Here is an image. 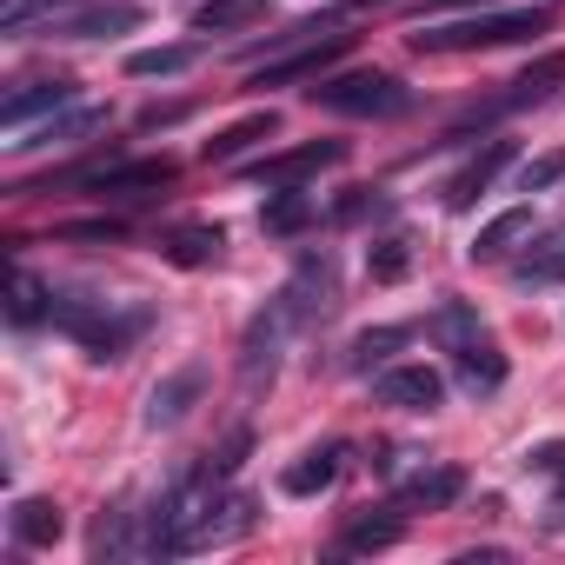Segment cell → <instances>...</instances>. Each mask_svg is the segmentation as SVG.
<instances>
[{"instance_id": "6da1fadb", "label": "cell", "mask_w": 565, "mask_h": 565, "mask_svg": "<svg viewBox=\"0 0 565 565\" xmlns=\"http://www.w3.org/2000/svg\"><path fill=\"white\" fill-rule=\"evenodd\" d=\"M552 28V8L545 0H532V8H472V14H459V21H433V28H419L413 34V54H472V47H512V41H539Z\"/></svg>"}, {"instance_id": "7a4b0ae2", "label": "cell", "mask_w": 565, "mask_h": 565, "mask_svg": "<svg viewBox=\"0 0 565 565\" xmlns=\"http://www.w3.org/2000/svg\"><path fill=\"white\" fill-rule=\"evenodd\" d=\"M47 320L67 340H81L94 360H120L147 333V307H120V300H100V294H54Z\"/></svg>"}, {"instance_id": "3957f363", "label": "cell", "mask_w": 565, "mask_h": 565, "mask_svg": "<svg viewBox=\"0 0 565 565\" xmlns=\"http://www.w3.org/2000/svg\"><path fill=\"white\" fill-rule=\"evenodd\" d=\"M313 107H327V114H340V120H399V114L413 107V94H406L393 74L360 67V74H327V81L313 87Z\"/></svg>"}, {"instance_id": "277c9868", "label": "cell", "mask_w": 565, "mask_h": 565, "mask_svg": "<svg viewBox=\"0 0 565 565\" xmlns=\"http://www.w3.org/2000/svg\"><path fill=\"white\" fill-rule=\"evenodd\" d=\"M67 186H100L107 200H147V193L173 186V160H107V167L67 173Z\"/></svg>"}, {"instance_id": "5b68a950", "label": "cell", "mask_w": 565, "mask_h": 565, "mask_svg": "<svg viewBox=\"0 0 565 565\" xmlns=\"http://www.w3.org/2000/svg\"><path fill=\"white\" fill-rule=\"evenodd\" d=\"M340 160H347V140H307V147H287V153L253 160L246 180H253V186H300V180H313V173H327V167H340Z\"/></svg>"}, {"instance_id": "8992f818", "label": "cell", "mask_w": 565, "mask_h": 565, "mask_svg": "<svg viewBox=\"0 0 565 565\" xmlns=\"http://www.w3.org/2000/svg\"><path fill=\"white\" fill-rule=\"evenodd\" d=\"M353 47V34H333V41H313V47H294V54H279V61H259L246 67L253 87H294V81H327V67Z\"/></svg>"}, {"instance_id": "52a82bcc", "label": "cell", "mask_w": 565, "mask_h": 565, "mask_svg": "<svg viewBox=\"0 0 565 565\" xmlns=\"http://www.w3.org/2000/svg\"><path fill=\"white\" fill-rule=\"evenodd\" d=\"M100 127H107V107H74V100H67V107L47 114L34 134H14L8 147H14V153H34V147H74V140H87V134H100Z\"/></svg>"}, {"instance_id": "ba28073f", "label": "cell", "mask_w": 565, "mask_h": 565, "mask_svg": "<svg viewBox=\"0 0 565 565\" xmlns=\"http://www.w3.org/2000/svg\"><path fill=\"white\" fill-rule=\"evenodd\" d=\"M373 393H380V406H399V413H433V406L446 399V380H439L433 366H386Z\"/></svg>"}, {"instance_id": "9c48e42d", "label": "cell", "mask_w": 565, "mask_h": 565, "mask_svg": "<svg viewBox=\"0 0 565 565\" xmlns=\"http://www.w3.org/2000/svg\"><path fill=\"white\" fill-rule=\"evenodd\" d=\"M67 100H74V81H28V87H14L8 100H0V127H8V134H28L34 114H61Z\"/></svg>"}, {"instance_id": "30bf717a", "label": "cell", "mask_w": 565, "mask_h": 565, "mask_svg": "<svg viewBox=\"0 0 565 565\" xmlns=\"http://www.w3.org/2000/svg\"><path fill=\"white\" fill-rule=\"evenodd\" d=\"M140 28V8H127V0H114V8H81V14H54L41 34L54 41H94V34H127Z\"/></svg>"}, {"instance_id": "8fae6325", "label": "cell", "mask_w": 565, "mask_h": 565, "mask_svg": "<svg viewBox=\"0 0 565 565\" xmlns=\"http://www.w3.org/2000/svg\"><path fill=\"white\" fill-rule=\"evenodd\" d=\"M499 167H512V140H486V147H479L452 180H446V206H472V200L499 180Z\"/></svg>"}, {"instance_id": "7c38bea8", "label": "cell", "mask_w": 565, "mask_h": 565, "mask_svg": "<svg viewBox=\"0 0 565 565\" xmlns=\"http://www.w3.org/2000/svg\"><path fill=\"white\" fill-rule=\"evenodd\" d=\"M279 134V114L273 107H259V114H246V120H233L226 134H213L206 140V167H233L246 147H259V140H273Z\"/></svg>"}, {"instance_id": "4fadbf2b", "label": "cell", "mask_w": 565, "mask_h": 565, "mask_svg": "<svg viewBox=\"0 0 565 565\" xmlns=\"http://www.w3.org/2000/svg\"><path fill=\"white\" fill-rule=\"evenodd\" d=\"M525 239H532V206H505L499 220H486V226H479V239H472L466 253H472L479 266H492V259H505V253H512V246H525Z\"/></svg>"}, {"instance_id": "5bb4252c", "label": "cell", "mask_w": 565, "mask_h": 565, "mask_svg": "<svg viewBox=\"0 0 565 565\" xmlns=\"http://www.w3.org/2000/svg\"><path fill=\"white\" fill-rule=\"evenodd\" d=\"M459 492H466V472L459 466H419V472L399 479V505H426V512L452 505Z\"/></svg>"}, {"instance_id": "9a60e30c", "label": "cell", "mask_w": 565, "mask_h": 565, "mask_svg": "<svg viewBox=\"0 0 565 565\" xmlns=\"http://www.w3.org/2000/svg\"><path fill=\"white\" fill-rule=\"evenodd\" d=\"M426 333H433V340L459 360L466 347H479V340H486V320H479L466 300H439V307H433V320H426Z\"/></svg>"}, {"instance_id": "2e32d148", "label": "cell", "mask_w": 565, "mask_h": 565, "mask_svg": "<svg viewBox=\"0 0 565 565\" xmlns=\"http://www.w3.org/2000/svg\"><path fill=\"white\" fill-rule=\"evenodd\" d=\"M200 386H206V373H200V366H180L173 380H160V386H153V399H147V426H180V419H186V406L200 399Z\"/></svg>"}, {"instance_id": "e0dca14e", "label": "cell", "mask_w": 565, "mask_h": 565, "mask_svg": "<svg viewBox=\"0 0 565 565\" xmlns=\"http://www.w3.org/2000/svg\"><path fill=\"white\" fill-rule=\"evenodd\" d=\"M8 525H14V545H28V552H47V545H61V532H67V519H61L54 499H21Z\"/></svg>"}, {"instance_id": "ac0fdd59", "label": "cell", "mask_w": 565, "mask_h": 565, "mask_svg": "<svg viewBox=\"0 0 565 565\" xmlns=\"http://www.w3.org/2000/svg\"><path fill=\"white\" fill-rule=\"evenodd\" d=\"M333 479H340V446H313V452H300L287 472H279V492L313 499V492H327Z\"/></svg>"}, {"instance_id": "d6986e66", "label": "cell", "mask_w": 565, "mask_h": 565, "mask_svg": "<svg viewBox=\"0 0 565 565\" xmlns=\"http://www.w3.org/2000/svg\"><path fill=\"white\" fill-rule=\"evenodd\" d=\"M253 532V499L246 492H226L220 505H213V519L200 525V539H193V552H213V545H233V539H246Z\"/></svg>"}, {"instance_id": "ffe728a7", "label": "cell", "mask_w": 565, "mask_h": 565, "mask_svg": "<svg viewBox=\"0 0 565 565\" xmlns=\"http://www.w3.org/2000/svg\"><path fill=\"white\" fill-rule=\"evenodd\" d=\"M406 539V519L399 512H353L347 532H340V552H386Z\"/></svg>"}, {"instance_id": "44dd1931", "label": "cell", "mask_w": 565, "mask_h": 565, "mask_svg": "<svg viewBox=\"0 0 565 565\" xmlns=\"http://www.w3.org/2000/svg\"><path fill=\"white\" fill-rule=\"evenodd\" d=\"M266 0H200L193 8V34H233V28H259Z\"/></svg>"}, {"instance_id": "7402d4cb", "label": "cell", "mask_w": 565, "mask_h": 565, "mask_svg": "<svg viewBox=\"0 0 565 565\" xmlns=\"http://www.w3.org/2000/svg\"><path fill=\"white\" fill-rule=\"evenodd\" d=\"M220 246H226L220 226H173V233H160V253L173 266H206V259H220Z\"/></svg>"}, {"instance_id": "603a6c76", "label": "cell", "mask_w": 565, "mask_h": 565, "mask_svg": "<svg viewBox=\"0 0 565 565\" xmlns=\"http://www.w3.org/2000/svg\"><path fill=\"white\" fill-rule=\"evenodd\" d=\"M259 226H266L273 239H294V233H307V226H313V200H307V193H294V186H273V200H266Z\"/></svg>"}, {"instance_id": "cb8c5ba5", "label": "cell", "mask_w": 565, "mask_h": 565, "mask_svg": "<svg viewBox=\"0 0 565 565\" xmlns=\"http://www.w3.org/2000/svg\"><path fill=\"white\" fill-rule=\"evenodd\" d=\"M459 386L479 399V393H499L505 386V353L492 347V340H479V347H466L459 353Z\"/></svg>"}, {"instance_id": "d4e9b609", "label": "cell", "mask_w": 565, "mask_h": 565, "mask_svg": "<svg viewBox=\"0 0 565 565\" xmlns=\"http://www.w3.org/2000/svg\"><path fill=\"white\" fill-rule=\"evenodd\" d=\"M558 81H565V54H545V61H539V67H525V74L512 81V94H505V100H492L486 114H505V107H532V100H545Z\"/></svg>"}, {"instance_id": "484cf974", "label": "cell", "mask_w": 565, "mask_h": 565, "mask_svg": "<svg viewBox=\"0 0 565 565\" xmlns=\"http://www.w3.org/2000/svg\"><path fill=\"white\" fill-rule=\"evenodd\" d=\"M512 273H519V287H552V279H565V226H558V233H545V239H539Z\"/></svg>"}, {"instance_id": "4316f807", "label": "cell", "mask_w": 565, "mask_h": 565, "mask_svg": "<svg viewBox=\"0 0 565 565\" xmlns=\"http://www.w3.org/2000/svg\"><path fill=\"white\" fill-rule=\"evenodd\" d=\"M47 307H54V287H41L28 266H14V279H8V320L14 327H34Z\"/></svg>"}, {"instance_id": "83f0119b", "label": "cell", "mask_w": 565, "mask_h": 565, "mask_svg": "<svg viewBox=\"0 0 565 565\" xmlns=\"http://www.w3.org/2000/svg\"><path fill=\"white\" fill-rule=\"evenodd\" d=\"M193 61H200V47H140V54H127V74L160 81V74H186Z\"/></svg>"}, {"instance_id": "f1b7e54d", "label": "cell", "mask_w": 565, "mask_h": 565, "mask_svg": "<svg viewBox=\"0 0 565 565\" xmlns=\"http://www.w3.org/2000/svg\"><path fill=\"white\" fill-rule=\"evenodd\" d=\"M54 14H67V0H0V28H8V34H34Z\"/></svg>"}, {"instance_id": "f546056e", "label": "cell", "mask_w": 565, "mask_h": 565, "mask_svg": "<svg viewBox=\"0 0 565 565\" xmlns=\"http://www.w3.org/2000/svg\"><path fill=\"white\" fill-rule=\"evenodd\" d=\"M366 273L380 279V287H399V279L413 273V246H406V239H373V253H366Z\"/></svg>"}, {"instance_id": "4dcf8cb0", "label": "cell", "mask_w": 565, "mask_h": 565, "mask_svg": "<svg viewBox=\"0 0 565 565\" xmlns=\"http://www.w3.org/2000/svg\"><path fill=\"white\" fill-rule=\"evenodd\" d=\"M406 340H413L406 327H373V333H360V340H353V366H380V360H386V353H399Z\"/></svg>"}, {"instance_id": "1f68e13d", "label": "cell", "mask_w": 565, "mask_h": 565, "mask_svg": "<svg viewBox=\"0 0 565 565\" xmlns=\"http://www.w3.org/2000/svg\"><path fill=\"white\" fill-rule=\"evenodd\" d=\"M558 180H565V147H558V153H539V160L519 167V193H545V186H558Z\"/></svg>"}, {"instance_id": "d6a6232c", "label": "cell", "mask_w": 565, "mask_h": 565, "mask_svg": "<svg viewBox=\"0 0 565 565\" xmlns=\"http://www.w3.org/2000/svg\"><path fill=\"white\" fill-rule=\"evenodd\" d=\"M525 466H532V472H552V479H565V439H539V446L525 452Z\"/></svg>"}, {"instance_id": "836d02e7", "label": "cell", "mask_w": 565, "mask_h": 565, "mask_svg": "<svg viewBox=\"0 0 565 565\" xmlns=\"http://www.w3.org/2000/svg\"><path fill=\"white\" fill-rule=\"evenodd\" d=\"M239 459H246V433H233V439L220 446V459H213V466H220V472H239Z\"/></svg>"}]
</instances>
